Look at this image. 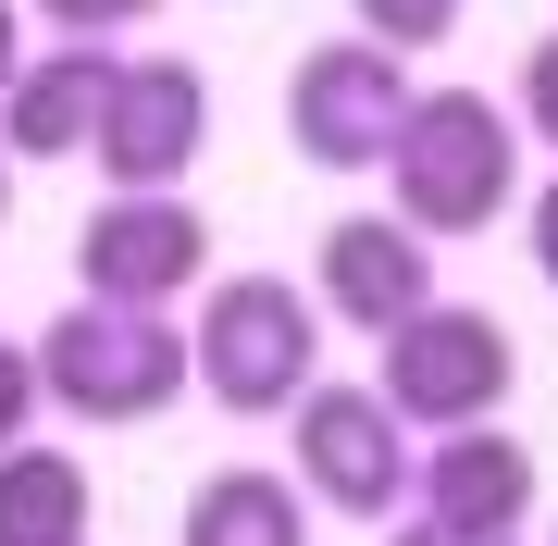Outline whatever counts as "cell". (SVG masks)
I'll list each match as a JSON object with an SVG mask.
<instances>
[{"mask_svg":"<svg viewBox=\"0 0 558 546\" xmlns=\"http://www.w3.org/2000/svg\"><path fill=\"white\" fill-rule=\"evenodd\" d=\"M186 348H199V398L223 423H286L323 385V299L286 274H223L186 324Z\"/></svg>","mask_w":558,"mask_h":546,"instance_id":"cell-1","label":"cell"},{"mask_svg":"<svg viewBox=\"0 0 558 546\" xmlns=\"http://www.w3.org/2000/svg\"><path fill=\"white\" fill-rule=\"evenodd\" d=\"M385 186L422 236H484L509 199H521V112L484 100V87H435L410 100L398 149H385Z\"/></svg>","mask_w":558,"mask_h":546,"instance_id":"cell-2","label":"cell"},{"mask_svg":"<svg viewBox=\"0 0 558 546\" xmlns=\"http://www.w3.org/2000/svg\"><path fill=\"white\" fill-rule=\"evenodd\" d=\"M186 385H199V348L161 324V311L75 299L62 324H38V398L75 410V423H161Z\"/></svg>","mask_w":558,"mask_h":546,"instance_id":"cell-3","label":"cell"},{"mask_svg":"<svg viewBox=\"0 0 558 546\" xmlns=\"http://www.w3.org/2000/svg\"><path fill=\"white\" fill-rule=\"evenodd\" d=\"M521 385V348L497 311L472 299H422L398 336H385V398H398L410 435H459V423H497Z\"/></svg>","mask_w":558,"mask_h":546,"instance_id":"cell-4","label":"cell"},{"mask_svg":"<svg viewBox=\"0 0 558 546\" xmlns=\"http://www.w3.org/2000/svg\"><path fill=\"white\" fill-rule=\"evenodd\" d=\"M286 447H299V485L311 509H336V522H385V509H410V472H422V447L398 423V398L385 385H311L299 410H286Z\"/></svg>","mask_w":558,"mask_h":546,"instance_id":"cell-5","label":"cell"},{"mask_svg":"<svg viewBox=\"0 0 558 546\" xmlns=\"http://www.w3.org/2000/svg\"><path fill=\"white\" fill-rule=\"evenodd\" d=\"M410 100L422 87H410V62L385 38H323V50H299V75H286V137H299V162H323V174H385Z\"/></svg>","mask_w":558,"mask_h":546,"instance_id":"cell-6","label":"cell"},{"mask_svg":"<svg viewBox=\"0 0 558 546\" xmlns=\"http://www.w3.org/2000/svg\"><path fill=\"white\" fill-rule=\"evenodd\" d=\"M199 274H211V223L186 211V186H112L75 223V286L112 311H174Z\"/></svg>","mask_w":558,"mask_h":546,"instance_id":"cell-7","label":"cell"},{"mask_svg":"<svg viewBox=\"0 0 558 546\" xmlns=\"http://www.w3.org/2000/svg\"><path fill=\"white\" fill-rule=\"evenodd\" d=\"M199 149H211V75L174 62V50H137L112 75V112H100V137H87V162L112 186H186Z\"/></svg>","mask_w":558,"mask_h":546,"instance_id":"cell-8","label":"cell"},{"mask_svg":"<svg viewBox=\"0 0 558 546\" xmlns=\"http://www.w3.org/2000/svg\"><path fill=\"white\" fill-rule=\"evenodd\" d=\"M311 299L336 311L348 336H398L410 311L435 299V236H422L410 211H348V223H323Z\"/></svg>","mask_w":558,"mask_h":546,"instance_id":"cell-9","label":"cell"},{"mask_svg":"<svg viewBox=\"0 0 558 546\" xmlns=\"http://www.w3.org/2000/svg\"><path fill=\"white\" fill-rule=\"evenodd\" d=\"M410 509L447 522V534H521V522H534V447L497 435V423H459V435L422 447Z\"/></svg>","mask_w":558,"mask_h":546,"instance_id":"cell-10","label":"cell"},{"mask_svg":"<svg viewBox=\"0 0 558 546\" xmlns=\"http://www.w3.org/2000/svg\"><path fill=\"white\" fill-rule=\"evenodd\" d=\"M112 75H124V50H100V38L38 50L13 75V100H0V149H13V162H87V137H100V112H112Z\"/></svg>","mask_w":558,"mask_h":546,"instance_id":"cell-11","label":"cell"},{"mask_svg":"<svg viewBox=\"0 0 558 546\" xmlns=\"http://www.w3.org/2000/svg\"><path fill=\"white\" fill-rule=\"evenodd\" d=\"M174 546H311V485L236 460V472H211V485L186 497V534Z\"/></svg>","mask_w":558,"mask_h":546,"instance_id":"cell-12","label":"cell"},{"mask_svg":"<svg viewBox=\"0 0 558 546\" xmlns=\"http://www.w3.org/2000/svg\"><path fill=\"white\" fill-rule=\"evenodd\" d=\"M87 534V460L13 435L0 447V546H75Z\"/></svg>","mask_w":558,"mask_h":546,"instance_id":"cell-13","label":"cell"},{"mask_svg":"<svg viewBox=\"0 0 558 546\" xmlns=\"http://www.w3.org/2000/svg\"><path fill=\"white\" fill-rule=\"evenodd\" d=\"M348 13H360V38H385V50H447L472 0H348Z\"/></svg>","mask_w":558,"mask_h":546,"instance_id":"cell-14","label":"cell"},{"mask_svg":"<svg viewBox=\"0 0 558 546\" xmlns=\"http://www.w3.org/2000/svg\"><path fill=\"white\" fill-rule=\"evenodd\" d=\"M509 112H521V124H534V137L558 149V38H534V50H521V75H509Z\"/></svg>","mask_w":558,"mask_h":546,"instance_id":"cell-15","label":"cell"},{"mask_svg":"<svg viewBox=\"0 0 558 546\" xmlns=\"http://www.w3.org/2000/svg\"><path fill=\"white\" fill-rule=\"evenodd\" d=\"M161 0H38V25H62V38H124V25H149Z\"/></svg>","mask_w":558,"mask_h":546,"instance_id":"cell-16","label":"cell"},{"mask_svg":"<svg viewBox=\"0 0 558 546\" xmlns=\"http://www.w3.org/2000/svg\"><path fill=\"white\" fill-rule=\"evenodd\" d=\"M38 423V348H0V447Z\"/></svg>","mask_w":558,"mask_h":546,"instance_id":"cell-17","label":"cell"},{"mask_svg":"<svg viewBox=\"0 0 558 546\" xmlns=\"http://www.w3.org/2000/svg\"><path fill=\"white\" fill-rule=\"evenodd\" d=\"M534 274H546V286H558V174H546V186H534Z\"/></svg>","mask_w":558,"mask_h":546,"instance_id":"cell-18","label":"cell"},{"mask_svg":"<svg viewBox=\"0 0 558 546\" xmlns=\"http://www.w3.org/2000/svg\"><path fill=\"white\" fill-rule=\"evenodd\" d=\"M13 75H25V0H0V100H13Z\"/></svg>","mask_w":558,"mask_h":546,"instance_id":"cell-19","label":"cell"},{"mask_svg":"<svg viewBox=\"0 0 558 546\" xmlns=\"http://www.w3.org/2000/svg\"><path fill=\"white\" fill-rule=\"evenodd\" d=\"M398 546H509V534H447V522H410Z\"/></svg>","mask_w":558,"mask_h":546,"instance_id":"cell-20","label":"cell"},{"mask_svg":"<svg viewBox=\"0 0 558 546\" xmlns=\"http://www.w3.org/2000/svg\"><path fill=\"white\" fill-rule=\"evenodd\" d=\"M0 211H13V149H0Z\"/></svg>","mask_w":558,"mask_h":546,"instance_id":"cell-21","label":"cell"},{"mask_svg":"<svg viewBox=\"0 0 558 546\" xmlns=\"http://www.w3.org/2000/svg\"><path fill=\"white\" fill-rule=\"evenodd\" d=\"M75 546H87V534H75Z\"/></svg>","mask_w":558,"mask_h":546,"instance_id":"cell-22","label":"cell"},{"mask_svg":"<svg viewBox=\"0 0 558 546\" xmlns=\"http://www.w3.org/2000/svg\"><path fill=\"white\" fill-rule=\"evenodd\" d=\"M546 546H558V534H546Z\"/></svg>","mask_w":558,"mask_h":546,"instance_id":"cell-23","label":"cell"}]
</instances>
